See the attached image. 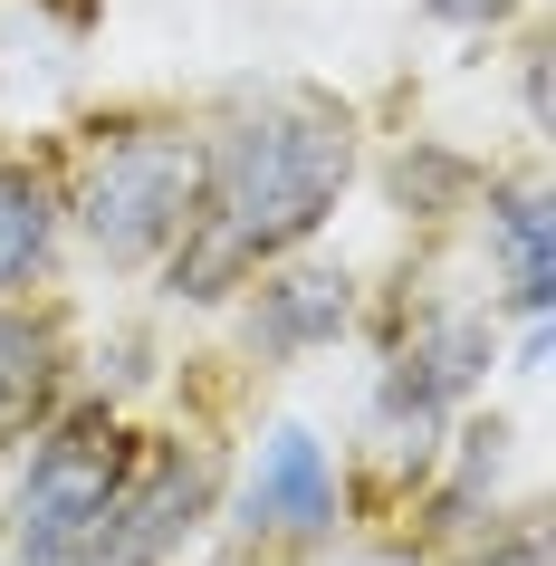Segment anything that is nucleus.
Instances as JSON below:
<instances>
[{
	"instance_id": "obj_1",
	"label": "nucleus",
	"mask_w": 556,
	"mask_h": 566,
	"mask_svg": "<svg viewBox=\"0 0 556 566\" xmlns=\"http://www.w3.org/2000/svg\"><path fill=\"white\" fill-rule=\"evenodd\" d=\"M346 182H355V125L336 96L317 87L250 96L202 154L192 221L174 240V289L182 298H231L250 269L289 260L317 231Z\"/></svg>"
},
{
	"instance_id": "obj_2",
	"label": "nucleus",
	"mask_w": 556,
	"mask_h": 566,
	"mask_svg": "<svg viewBox=\"0 0 556 566\" xmlns=\"http://www.w3.org/2000/svg\"><path fill=\"white\" fill-rule=\"evenodd\" d=\"M192 182H202V145L174 125H116L106 145L77 164V231L106 260H164L192 221Z\"/></svg>"
},
{
	"instance_id": "obj_3",
	"label": "nucleus",
	"mask_w": 556,
	"mask_h": 566,
	"mask_svg": "<svg viewBox=\"0 0 556 566\" xmlns=\"http://www.w3.org/2000/svg\"><path fill=\"white\" fill-rule=\"evenodd\" d=\"M125 461H135V442H125V422L106 413V403H87V413H59V422H49V432L30 442L20 500H10L20 566H77V547H87V528H96V509L116 500Z\"/></svg>"
},
{
	"instance_id": "obj_4",
	"label": "nucleus",
	"mask_w": 556,
	"mask_h": 566,
	"mask_svg": "<svg viewBox=\"0 0 556 566\" xmlns=\"http://www.w3.org/2000/svg\"><path fill=\"white\" fill-rule=\"evenodd\" d=\"M202 509H211V461L202 451H182V442L135 451L125 480H116V500L96 509L77 566H164L182 537L202 528Z\"/></svg>"
},
{
	"instance_id": "obj_5",
	"label": "nucleus",
	"mask_w": 556,
	"mask_h": 566,
	"mask_svg": "<svg viewBox=\"0 0 556 566\" xmlns=\"http://www.w3.org/2000/svg\"><path fill=\"white\" fill-rule=\"evenodd\" d=\"M480 365H490V327H480V317H461V307H422V317L403 327V346H394V365H384L375 422L394 432V442L441 432V413L480 385Z\"/></svg>"
},
{
	"instance_id": "obj_6",
	"label": "nucleus",
	"mask_w": 556,
	"mask_h": 566,
	"mask_svg": "<svg viewBox=\"0 0 556 566\" xmlns=\"http://www.w3.org/2000/svg\"><path fill=\"white\" fill-rule=\"evenodd\" d=\"M240 528L250 537H326L336 528V461L317 451V432H269L240 490Z\"/></svg>"
},
{
	"instance_id": "obj_7",
	"label": "nucleus",
	"mask_w": 556,
	"mask_h": 566,
	"mask_svg": "<svg viewBox=\"0 0 556 566\" xmlns=\"http://www.w3.org/2000/svg\"><path fill=\"white\" fill-rule=\"evenodd\" d=\"M355 317V279L346 269H269L250 298V346L260 356H317L336 346Z\"/></svg>"
},
{
	"instance_id": "obj_8",
	"label": "nucleus",
	"mask_w": 556,
	"mask_h": 566,
	"mask_svg": "<svg viewBox=\"0 0 556 566\" xmlns=\"http://www.w3.org/2000/svg\"><path fill=\"white\" fill-rule=\"evenodd\" d=\"M490 250H499V289H508L527 317H547L556 269H547V192H537V182H508L490 202Z\"/></svg>"
},
{
	"instance_id": "obj_9",
	"label": "nucleus",
	"mask_w": 556,
	"mask_h": 566,
	"mask_svg": "<svg viewBox=\"0 0 556 566\" xmlns=\"http://www.w3.org/2000/svg\"><path fill=\"white\" fill-rule=\"evenodd\" d=\"M49 250H59V202H49V182L0 154V298H20L39 269H49Z\"/></svg>"
},
{
	"instance_id": "obj_10",
	"label": "nucleus",
	"mask_w": 556,
	"mask_h": 566,
	"mask_svg": "<svg viewBox=\"0 0 556 566\" xmlns=\"http://www.w3.org/2000/svg\"><path fill=\"white\" fill-rule=\"evenodd\" d=\"M39 394H49V327L0 307V432H20L39 413Z\"/></svg>"
},
{
	"instance_id": "obj_11",
	"label": "nucleus",
	"mask_w": 556,
	"mask_h": 566,
	"mask_svg": "<svg viewBox=\"0 0 556 566\" xmlns=\"http://www.w3.org/2000/svg\"><path fill=\"white\" fill-rule=\"evenodd\" d=\"M432 20H451V30H490V20H508L518 0H422Z\"/></svg>"
},
{
	"instance_id": "obj_12",
	"label": "nucleus",
	"mask_w": 556,
	"mask_h": 566,
	"mask_svg": "<svg viewBox=\"0 0 556 566\" xmlns=\"http://www.w3.org/2000/svg\"><path fill=\"white\" fill-rule=\"evenodd\" d=\"M480 566H547V547H537V537H508V547H490Z\"/></svg>"
}]
</instances>
